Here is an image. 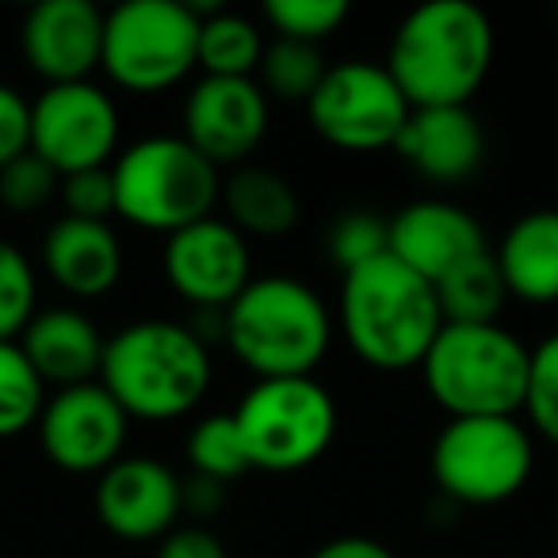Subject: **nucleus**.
Returning a JSON list of instances; mask_svg holds the SVG:
<instances>
[{
  "instance_id": "1",
  "label": "nucleus",
  "mask_w": 558,
  "mask_h": 558,
  "mask_svg": "<svg viewBox=\"0 0 558 558\" xmlns=\"http://www.w3.org/2000/svg\"><path fill=\"white\" fill-rule=\"evenodd\" d=\"M497 35L471 0L417 4L387 50V70L410 108H471V96L494 70Z\"/></svg>"
},
{
  "instance_id": "2",
  "label": "nucleus",
  "mask_w": 558,
  "mask_h": 558,
  "mask_svg": "<svg viewBox=\"0 0 558 558\" xmlns=\"http://www.w3.org/2000/svg\"><path fill=\"white\" fill-rule=\"evenodd\" d=\"M210 352L203 333L169 318H142L104 344L100 383L131 421H180L207 398Z\"/></svg>"
},
{
  "instance_id": "3",
  "label": "nucleus",
  "mask_w": 558,
  "mask_h": 558,
  "mask_svg": "<svg viewBox=\"0 0 558 558\" xmlns=\"http://www.w3.org/2000/svg\"><path fill=\"white\" fill-rule=\"evenodd\" d=\"M444 329V314L428 279L390 253L344 271L341 333L375 372L421 367Z\"/></svg>"
},
{
  "instance_id": "4",
  "label": "nucleus",
  "mask_w": 558,
  "mask_h": 558,
  "mask_svg": "<svg viewBox=\"0 0 558 558\" xmlns=\"http://www.w3.org/2000/svg\"><path fill=\"white\" fill-rule=\"evenodd\" d=\"M222 337L256 379L314 375L333 341V314L295 276H253L222 311Z\"/></svg>"
},
{
  "instance_id": "5",
  "label": "nucleus",
  "mask_w": 558,
  "mask_h": 558,
  "mask_svg": "<svg viewBox=\"0 0 558 558\" xmlns=\"http://www.w3.org/2000/svg\"><path fill=\"white\" fill-rule=\"evenodd\" d=\"M532 349L501 322L489 326H444L421 379L448 417H517L524 410Z\"/></svg>"
},
{
  "instance_id": "6",
  "label": "nucleus",
  "mask_w": 558,
  "mask_h": 558,
  "mask_svg": "<svg viewBox=\"0 0 558 558\" xmlns=\"http://www.w3.org/2000/svg\"><path fill=\"white\" fill-rule=\"evenodd\" d=\"M119 215L138 230L177 233L215 215L222 199L218 169L184 134H149L111 161Z\"/></svg>"
},
{
  "instance_id": "7",
  "label": "nucleus",
  "mask_w": 558,
  "mask_h": 558,
  "mask_svg": "<svg viewBox=\"0 0 558 558\" xmlns=\"http://www.w3.org/2000/svg\"><path fill=\"white\" fill-rule=\"evenodd\" d=\"M233 421L253 471L295 474L333 448L341 413L333 395L314 375H295V379H256L241 395Z\"/></svg>"
},
{
  "instance_id": "8",
  "label": "nucleus",
  "mask_w": 558,
  "mask_h": 558,
  "mask_svg": "<svg viewBox=\"0 0 558 558\" xmlns=\"http://www.w3.org/2000/svg\"><path fill=\"white\" fill-rule=\"evenodd\" d=\"M100 70L126 93H165L199 70V20L184 0H126L104 20Z\"/></svg>"
},
{
  "instance_id": "9",
  "label": "nucleus",
  "mask_w": 558,
  "mask_h": 558,
  "mask_svg": "<svg viewBox=\"0 0 558 558\" xmlns=\"http://www.w3.org/2000/svg\"><path fill=\"white\" fill-rule=\"evenodd\" d=\"M428 466L451 501L486 509L527 486L535 444L520 417H451L433 440Z\"/></svg>"
},
{
  "instance_id": "10",
  "label": "nucleus",
  "mask_w": 558,
  "mask_h": 558,
  "mask_svg": "<svg viewBox=\"0 0 558 558\" xmlns=\"http://www.w3.org/2000/svg\"><path fill=\"white\" fill-rule=\"evenodd\" d=\"M410 100L387 65L360 62V58L329 65L318 93L306 100L311 126L344 154L395 149L402 126L410 123Z\"/></svg>"
},
{
  "instance_id": "11",
  "label": "nucleus",
  "mask_w": 558,
  "mask_h": 558,
  "mask_svg": "<svg viewBox=\"0 0 558 558\" xmlns=\"http://www.w3.org/2000/svg\"><path fill=\"white\" fill-rule=\"evenodd\" d=\"M32 154L58 177L108 169L119 157V108L100 85H47L32 104Z\"/></svg>"
},
{
  "instance_id": "12",
  "label": "nucleus",
  "mask_w": 558,
  "mask_h": 558,
  "mask_svg": "<svg viewBox=\"0 0 558 558\" xmlns=\"http://www.w3.org/2000/svg\"><path fill=\"white\" fill-rule=\"evenodd\" d=\"M39 444L58 471L70 474H104L123 459L131 417L123 405L104 390V383L54 390L43 405Z\"/></svg>"
},
{
  "instance_id": "13",
  "label": "nucleus",
  "mask_w": 558,
  "mask_h": 558,
  "mask_svg": "<svg viewBox=\"0 0 558 558\" xmlns=\"http://www.w3.org/2000/svg\"><path fill=\"white\" fill-rule=\"evenodd\" d=\"M165 279L184 303L222 314L253 283V253L238 226L210 215L165 241Z\"/></svg>"
},
{
  "instance_id": "14",
  "label": "nucleus",
  "mask_w": 558,
  "mask_h": 558,
  "mask_svg": "<svg viewBox=\"0 0 558 558\" xmlns=\"http://www.w3.org/2000/svg\"><path fill=\"white\" fill-rule=\"evenodd\" d=\"M180 134L215 169L241 165L268 134V96L256 77H199L184 100Z\"/></svg>"
},
{
  "instance_id": "15",
  "label": "nucleus",
  "mask_w": 558,
  "mask_h": 558,
  "mask_svg": "<svg viewBox=\"0 0 558 558\" xmlns=\"http://www.w3.org/2000/svg\"><path fill=\"white\" fill-rule=\"evenodd\" d=\"M184 512V478L149 456H123L96 482V517L131 543L165 539Z\"/></svg>"
},
{
  "instance_id": "16",
  "label": "nucleus",
  "mask_w": 558,
  "mask_h": 558,
  "mask_svg": "<svg viewBox=\"0 0 558 558\" xmlns=\"http://www.w3.org/2000/svg\"><path fill=\"white\" fill-rule=\"evenodd\" d=\"M104 20L93 0H43L24 16L20 50L47 85L93 81L104 62Z\"/></svg>"
},
{
  "instance_id": "17",
  "label": "nucleus",
  "mask_w": 558,
  "mask_h": 558,
  "mask_svg": "<svg viewBox=\"0 0 558 558\" xmlns=\"http://www.w3.org/2000/svg\"><path fill=\"white\" fill-rule=\"evenodd\" d=\"M489 241L482 222L466 207L448 199H413L387 218V253L436 283L466 256L486 253Z\"/></svg>"
},
{
  "instance_id": "18",
  "label": "nucleus",
  "mask_w": 558,
  "mask_h": 558,
  "mask_svg": "<svg viewBox=\"0 0 558 558\" xmlns=\"http://www.w3.org/2000/svg\"><path fill=\"white\" fill-rule=\"evenodd\" d=\"M395 154L433 184H463L486 157V131L471 108H413Z\"/></svg>"
},
{
  "instance_id": "19",
  "label": "nucleus",
  "mask_w": 558,
  "mask_h": 558,
  "mask_svg": "<svg viewBox=\"0 0 558 558\" xmlns=\"http://www.w3.org/2000/svg\"><path fill=\"white\" fill-rule=\"evenodd\" d=\"M43 268L73 299H100L123 279V245L108 222L58 218L43 241Z\"/></svg>"
},
{
  "instance_id": "20",
  "label": "nucleus",
  "mask_w": 558,
  "mask_h": 558,
  "mask_svg": "<svg viewBox=\"0 0 558 558\" xmlns=\"http://www.w3.org/2000/svg\"><path fill=\"white\" fill-rule=\"evenodd\" d=\"M104 344H108V337L96 329V322L73 306L39 311L20 337V349L32 360L39 379L54 383L58 390L100 379Z\"/></svg>"
},
{
  "instance_id": "21",
  "label": "nucleus",
  "mask_w": 558,
  "mask_h": 558,
  "mask_svg": "<svg viewBox=\"0 0 558 558\" xmlns=\"http://www.w3.org/2000/svg\"><path fill=\"white\" fill-rule=\"evenodd\" d=\"M509 299L547 306L558 303V210L539 207L520 215L494 248Z\"/></svg>"
},
{
  "instance_id": "22",
  "label": "nucleus",
  "mask_w": 558,
  "mask_h": 558,
  "mask_svg": "<svg viewBox=\"0 0 558 558\" xmlns=\"http://www.w3.org/2000/svg\"><path fill=\"white\" fill-rule=\"evenodd\" d=\"M226 222L238 226L245 238H283L299 222V195L288 177L264 165H238L222 180Z\"/></svg>"
},
{
  "instance_id": "23",
  "label": "nucleus",
  "mask_w": 558,
  "mask_h": 558,
  "mask_svg": "<svg viewBox=\"0 0 558 558\" xmlns=\"http://www.w3.org/2000/svg\"><path fill=\"white\" fill-rule=\"evenodd\" d=\"M433 291L440 303L444 326H489L501 318L505 303H509V288H505L494 248L474 253L463 264L448 268L433 283Z\"/></svg>"
},
{
  "instance_id": "24",
  "label": "nucleus",
  "mask_w": 558,
  "mask_h": 558,
  "mask_svg": "<svg viewBox=\"0 0 558 558\" xmlns=\"http://www.w3.org/2000/svg\"><path fill=\"white\" fill-rule=\"evenodd\" d=\"M264 35L241 12H215L199 20V70L203 77H253L264 58Z\"/></svg>"
},
{
  "instance_id": "25",
  "label": "nucleus",
  "mask_w": 558,
  "mask_h": 558,
  "mask_svg": "<svg viewBox=\"0 0 558 558\" xmlns=\"http://www.w3.org/2000/svg\"><path fill=\"white\" fill-rule=\"evenodd\" d=\"M256 73H260L256 85L264 88V96H276V100H288V104H306L318 93L329 65L322 58V47H314V43L276 39L264 47L260 70Z\"/></svg>"
},
{
  "instance_id": "26",
  "label": "nucleus",
  "mask_w": 558,
  "mask_h": 558,
  "mask_svg": "<svg viewBox=\"0 0 558 558\" xmlns=\"http://www.w3.org/2000/svg\"><path fill=\"white\" fill-rule=\"evenodd\" d=\"M47 398V383L24 356L20 341H0V440L39 425Z\"/></svg>"
},
{
  "instance_id": "27",
  "label": "nucleus",
  "mask_w": 558,
  "mask_h": 558,
  "mask_svg": "<svg viewBox=\"0 0 558 558\" xmlns=\"http://www.w3.org/2000/svg\"><path fill=\"white\" fill-rule=\"evenodd\" d=\"M187 463H192V474L222 482V486L253 471L233 413H210V417L195 421V428L187 433Z\"/></svg>"
},
{
  "instance_id": "28",
  "label": "nucleus",
  "mask_w": 558,
  "mask_h": 558,
  "mask_svg": "<svg viewBox=\"0 0 558 558\" xmlns=\"http://www.w3.org/2000/svg\"><path fill=\"white\" fill-rule=\"evenodd\" d=\"M35 299H39V283H35V268L12 241H0V341H20L24 329L32 326Z\"/></svg>"
},
{
  "instance_id": "29",
  "label": "nucleus",
  "mask_w": 558,
  "mask_h": 558,
  "mask_svg": "<svg viewBox=\"0 0 558 558\" xmlns=\"http://www.w3.org/2000/svg\"><path fill=\"white\" fill-rule=\"evenodd\" d=\"M264 20H268L279 39L322 47L329 35L344 27L349 4L344 0H268L264 4Z\"/></svg>"
},
{
  "instance_id": "30",
  "label": "nucleus",
  "mask_w": 558,
  "mask_h": 558,
  "mask_svg": "<svg viewBox=\"0 0 558 558\" xmlns=\"http://www.w3.org/2000/svg\"><path fill=\"white\" fill-rule=\"evenodd\" d=\"M524 417H527V428H535L543 440L558 444V329L547 333L532 349Z\"/></svg>"
},
{
  "instance_id": "31",
  "label": "nucleus",
  "mask_w": 558,
  "mask_h": 558,
  "mask_svg": "<svg viewBox=\"0 0 558 558\" xmlns=\"http://www.w3.org/2000/svg\"><path fill=\"white\" fill-rule=\"evenodd\" d=\"M326 245L329 260L341 271L360 268V264L387 253V218H379L375 210H349L329 226Z\"/></svg>"
},
{
  "instance_id": "32",
  "label": "nucleus",
  "mask_w": 558,
  "mask_h": 558,
  "mask_svg": "<svg viewBox=\"0 0 558 558\" xmlns=\"http://www.w3.org/2000/svg\"><path fill=\"white\" fill-rule=\"evenodd\" d=\"M58 192H62V177L39 154H32V149L0 169V203L9 210H16V215L43 210Z\"/></svg>"
},
{
  "instance_id": "33",
  "label": "nucleus",
  "mask_w": 558,
  "mask_h": 558,
  "mask_svg": "<svg viewBox=\"0 0 558 558\" xmlns=\"http://www.w3.org/2000/svg\"><path fill=\"white\" fill-rule=\"evenodd\" d=\"M58 195H62V203H65V218L108 222L111 215H119L111 165H108V169H88V172L62 177V192H58Z\"/></svg>"
},
{
  "instance_id": "34",
  "label": "nucleus",
  "mask_w": 558,
  "mask_h": 558,
  "mask_svg": "<svg viewBox=\"0 0 558 558\" xmlns=\"http://www.w3.org/2000/svg\"><path fill=\"white\" fill-rule=\"evenodd\" d=\"M32 149V104L0 81V169Z\"/></svg>"
},
{
  "instance_id": "35",
  "label": "nucleus",
  "mask_w": 558,
  "mask_h": 558,
  "mask_svg": "<svg viewBox=\"0 0 558 558\" xmlns=\"http://www.w3.org/2000/svg\"><path fill=\"white\" fill-rule=\"evenodd\" d=\"M154 558H230L226 543L203 524H177L161 543Z\"/></svg>"
},
{
  "instance_id": "36",
  "label": "nucleus",
  "mask_w": 558,
  "mask_h": 558,
  "mask_svg": "<svg viewBox=\"0 0 558 558\" xmlns=\"http://www.w3.org/2000/svg\"><path fill=\"white\" fill-rule=\"evenodd\" d=\"M311 558H395V550L372 535H337V539L322 543Z\"/></svg>"
},
{
  "instance_id": "37",
  "label": "nucleus",
  "mask_w": 558,
  "mask_h": 558,
  "mask_svg": "<svg viewBox=\"0 0 558 558\" xmlns=\"http://www.w3.org/2000/svg\"><path fill=\"white\" fill-rule=\"evenodd\" d=\"M222 505H226L222 482H210V478H203V474H192V478L184 482V512H192V517H210V512H218Z\"/></svg>"
},
{
  "instance_id": "38",
  "label": "nucleus",
  "mask_w": 558,
  "mask_h": 558,
  "mask_svg": "<svg viewBox=\"0 0 558 558\" xmlns=\"http://www.w3.org/2000/svg\"><path fill=\"white\" fill-rule=\"evenodd\" d=\"M555 16H558V9H555Z\"/></svg>"
}]
</instances>
